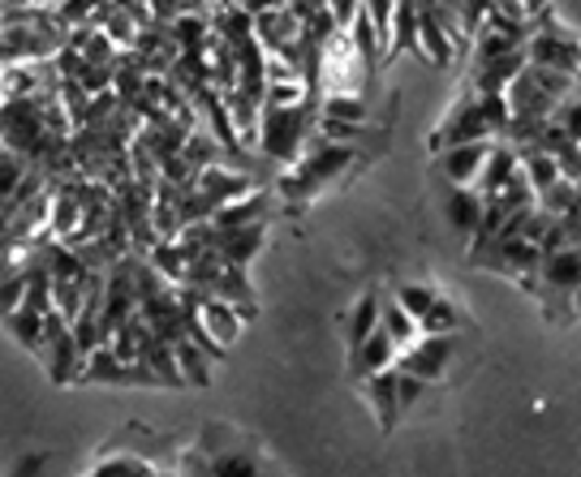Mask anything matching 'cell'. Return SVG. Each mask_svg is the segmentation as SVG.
<instances>
[{
  "instance_id": "d4e9b609",
  "label": "cell",
  "mask_w": 581,
  "mask_h": 477,
  "mask_svg": "<svg viewBox=\"0 0 581 477\" xmlns=\"http://www.w3.org/2000/svg\"><path fill=\"white\" fill-rule=\"evenodd\" d=\"M22 172H26V164H22L9 146H0V203H9V199H13V190H17Z\"/></svg>"
},
{
  "instance_id": "e0dca14e",
  "label": "cell",
  "mask_w": 581,
  "mask_h": 477,
  "mask_svg": "<svg viewBox=\"0 0 581 477\" xmlns=\"http://www.w3.org/2000/svg\"><path fill=\"white\" fill-rule=\"evenodd\" d=\"M379 327L388 332V341L396 344V353H401V348H410V344L423 336L418 319H414L410 310H401L396 301H379Z\"/></svg>"
},
{
  "instance_id": "3957f363",
  "label": "cell",
  "mask_w": 581,
  "mask_h": 477,
  "mask_svg": "<svg viewBox=\"0 0 581 477\" xmlns=\"http://www.w3.org/2000/svg\"><path fill=\"white\" fill-rule=\"evenodd\" d=\"M452 344H456L452 332H423V336L410 344V348H401V353H396V361H392V366L431 383V379H443V370H448V361H452Z\"/></svg>"
},
{
  "instance_id": "44dd1931",
  "label": "cell",
  "mask_w": 581,
  "mask_h": 477,
  "mask_svg": "<svg viewBox=\"0 0 581 477\" xmlns=\"http://www.w3.org/2000/svg\"><path fill=\"white\" fill-rule=\"evenodd\" d=\"M375 323H379V293H363V297L354 301V310H349V323H345V332H349V348L363 341Z\"/></svg>"
},
{
  "instance_id": "277c9868",
  "label": "cell",
  "mask_w": 581,
  "mask_h": 477,
  "mask_svg": "<svg viewBox=\"0 0 581 477\" xmlns=\"http://www.w3.org/2000/svg\"><path fill=\"white\" fill-rule=\"evenodd\" d=\"M496 138H470V142H452L436 151V168L448 186H474L483 164H487V151H491Z\"/></svg>"
},
{
  "instance_id": "9a60e30c",
  "label": "cell",
  "mask_w": 581,
  "mask_h": 477,
  "mask_svg": "<svg viewBox=\"0 0 581 477\" xmlns=\"http://www.w3.org/2000/svg\"><path fill=\"white\" fill-rule=\"evenodd\" d=\"M173 361H177L181 383H194V387H208V383H212V357H208L194 341L177 336V341H173Z\"/></svg>"
},
{
  "instance_id": "5bb4252c",
  "label": "cell",
  "mask_w": 581,
  "mask_h": 477,
  "mask_svg": "<svg viewBox=\"0 0 581 477\" xmlns=\"http://www.w3.org/2000/svg\"><path fill=\"white\" fill-rule=\"evenodd\" d=\"M512 172H517V151H512V146H500V142H491L487 164H483V172H478L474 190H478L483 199H491V194H500V186L509 181Z\"/></svg>"
},
{
  "instance_id": "5b68a950",
  "label": "cell",
  "mask_w": 581,
  "mask_h": 477,
  "mask_svg": "<svg viewBox=\"0 0 581 477\" xmlns=\"http://www.w3.org/2000/svg\"><path fill=\"white\" fill-rule=\"evenodd\" d=\"M525 65L560 69V73H578V39L573 31H538L521 44Z\"/></svg>"
},
{
  "instance_id": "4fadbf2b",
  "label": "cell",
  "mask_w": 581,
  "mask_h": 477,
  "mask_svg": "<svg viewBox=\"0 0 581 477\" xmlns=\"http://www.w3.org/2000/svg\"><path fill=\"white\" fill-rule=\"evenodd\" d=\"M212 293L224 297L228 306H237V314L241 319H254V288H250V279H246V267H233V263H224V272L216 275V284H212Z\"/></svg>"
},
{
  "instance_id": "9c48e42d",
  "label": "cell",
  "mask_w": 581,
  "mask_h": 477,
  "mask_svg": "<svg viewBox=\"0 0 581 477\" xmlns=\"http://www.w3.org/2000/svg\"><path fill=\"white\" fill-rule=\"evenodd\" d=\"M263 215H268V194L263 190H246V194L220 203L208 219H212V228H241V224H254Z\"/></svg>"
},
{
  "instance_id": "603a6c76",
  "label": "cell",
  "mask_w": 581,
  "mask_h": 477,
  "mask_svg": "<svg viewBox=\"0 0 581 477\" xmlns=\"http://www.w3.org/2000/svg\"><path fill=\"white\" fill-rule=\"evenodd\" d=\"M323 117H336V121H366V99L363 95H349V91H336V95H328Z\"/></svg>"
},
{
  "instance_id": "ba28073f",
  "label": "cell",
  "mask_w": 581,
  "mask_h": 477,
  "mask_svg": "<svg viewBox=\"0 0 581 477\" xmlns=\"http://www.w3.org/2000/svg\"><path fill=\"white\" fill-rule=\"evenodd\" d=\"M396 361V344L388 341V332L375 323L370 332H366L363 341L349 348V366H354V374H375V370H388Z\"/></svg>"
},
{
  "instance_id": "d6986e66",
  "label": "cell",
  "mask_w": 581,
  "mask_h": 477,
  "mask_svg": "<svg viewBox=\"0 0 581 477\" xmlns=\"http://www.w3.org/2000/svg\"><path fill=\"white\" fill-rule=\"evenodd\" d=\"M0 323L9 327V336L22 344V348H39V336H44V314H35V310H26V306H17V310H4L0 314Z\"/></svg>"
},
{
  "instance_id": "ac0fdd59",
  "label": "cell",
  "mask_w": 581,
  "mask_h": 477,
  "mask_svg": "<svg viewBox=\"0 0 581 477\" xmlns=\"http://www.w3.org/2000/svg\"><path fill=\"white\" fill-rule=\"evenodd\" d=\"M478 215H483V194L474 190V186H452V199H448V219L465 232V237H474V228H478Z\"/></svg>"
},
{
  "instance_id": "484cf974",
  "label": "cell",
  "mask_w": 581,
  "mask_h": 477,
  "mask_svg": "<svg viewBox=\"0 0 581 477\" xmlns=\"http://www.w3.org/2000/svg\"><path fill=\"white\" fill-rule=\"evenodd\" d=\"M363 126L366 121H336V117H323L319 121V130L328 134V142H341V146H349L354 138H363Z\"/></svg>"
},
{
  "instance_id": "4316f807",
  "label": "cell",
  "mask_w": 581,
  "mask_h": 477,
  "mask_svg": "<svg viewBox=\"0 0 581 477\" xmlns=\"http://www.w3.org/2000/svg\"><path fill=\"white\" fill-rule=\"evenodd\" d=\"M95 474H155L146 461H126V456H104L95 465Z\"/></svg>"
},
{
  "instance_id": "6da1fadb",
  "label": "cell",
  "mask_w": 581,
  "mask_h": 477,
  "mask_svg": "<svg viewBox=\"0 0 581 477\" xmlns=\"http://www.w3.org/2000/svg\"><path fill=\"white\" fill-rule=\"evenodd\" d=\"M349 164H354V151H349V146H341V142H323L319 155H306L289 177H285V194L306 199V194H315L319 186H328L336 172H345Z\"/></svg>"
},
{
  "instance_id": "7a4b0ae2",
  "label": "cell",
  "mask_w": 581,
  "mask_h": 477,
  "mask_svg": "<svg viewBox=\"0 0 581 477\" xmlns=\"http://www.w3.org/2000/svg\"><path fill=\"white\" fill-rule=\"evenodd\" d=\"M306 134V108H263L259 112V146L272 159H297Z\"/></svg>"
},
{
  "instance_id": "7c38bea8",
  "label": "cell",
  "mask_w": 581,
  "mask_h": 477,
  "mask_svg": "<svg viewBox=\"0 0 581 477\" xmlns=\"http://www.w3.org/2000/svg\"><path fill=\"white\" fill-rule=\"evenodd\" d=\"M474 91L478 95H505L517 69L525 65V52H509V57H491V61H474Z\"/></svg>"
},
{
  "instance_id": "2e32d148",
  "label": "cell",
  "mask_w": 581,
  "mask_h": 477,
  "mask_svg": "<svg viewBox=\"0 0 581 477\" xmlns=\"http://www.w3.org/2000/svg\"><path fill=\"white\" fill-rule=\"evenodd\" d=\"M534 275H543L547 288H569L573 293L578 288V246H560V250L543 254Z\"/></svg>"
},
{
  "instance_id": "cb8c5ba5",
  "label": "cell",
  "mask_w": 581,
  "mask_h": 477,
  "mask_svg": "<svg viewBox=\"0 0 581 477\" xmlns=\"http://www.w3.org/2000/svg\"><path fill=\"white\" fill-rule=\"evenodd\" d=\"M436 301V288H427V284H401L396 288V306L401 310H410L414 319H423V310Z\"/></svg>"
},
{
  "instance_id": "7402d4cb",
  "label": "cell",
  "mask_w": 581,
  "mask_h": 477,
  "mask_svg": "<svg viewBox=\"0 0 581 477\" xmlns=\"http://www.w3.org/2000/svg\"><path fill=\"white\" fill-rule=\"evenodd\" d=\"M418 327H423V332H456V327H461V314H456V306H452L448 297H439L436 293V301L423 310Z\"/></svg>"
},
{
  "instance_id": "8fae6325",
  "label": "cell",
  "mask_w": 581,
  "mask_h": 477,
  "mask_svg": "<svg viewBox=\"0 0 581 477\" xmlns=\"http://www.w3.org/2000/svg\"><path fill=\"white\" fill-rule=\"evenodd\" d=\"M414 52H423L431 65H448L452 61V35L436 22L431 9H418V31H414Z\"/></svg>"
},
{
  "instance_id": "ffe728a7",
  "label": "cell",
  "mask_w": 581,
  "mask_h": 477,
  "mask_svg": "<svg viewBox=\"0 0 581 477\" xmlns=\"http://www.w3.org/2000/svg\"><path fill=\"white\" fill-rule=\"evenodd\" d=\"M534 203L543 206L547 215H569V211H578V181L573 177H556Z\"/></svg>"
},
{
  "instance_id": "8992f818",
  "label": "cell",
  "mask_w": 581,
  "mask_h": 477,
  "mask_svg": "<svg viewBox=\"0 0 581 477\" xmlns=\"http://www.w3.org/2000/svg\"><path fill=\"white\" fill-rule=\"evenodd\" d=\"M194 319H199V327L220 344V348H228V344L241 336V314H237V306H228L224 297L216 293H203L199 301H194Z\"/></svg>"
},
{
  "instance_id": "52a82bcc",
  "label": "cell",
  "mask_w": 581,
  "mask_h": 477,
  "mask_svg": "<svg viewBox=\"0 0 581 477\" xmlns=\"http://www.w3.org/2000/svg\"><path fill=\"white\" fill-rule=\"evenodd\" d=\"M263 237H268V224H263V219H254V224H241V228H216L212 246L220 250V259H224V263L246 267V263H254V254L263 250Z\"/></svg>"
},
{
  "instance_id": "30bf717a",
  "label": "cell",
  "mask_w": 581,
  "mask_h": 477,
  "mask_svg": "<svg viewBox=\"0 0 581 477\" xmlns=\"http://www.w3.org/2000/svg\"><path fill=\"white\" fill-rule=\"evenodd\" d=\"M366 396H370V405H375L379 426H383V430H392V426H396V417H401V405H396V366L366 374Z\"/></svg>"
}]
</instances>
